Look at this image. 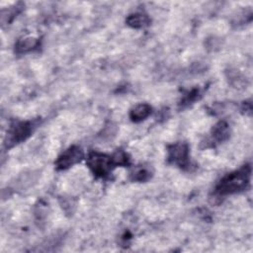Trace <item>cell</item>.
Returning <instances> with one entry per match:
<instances>
[{
  "instance_id": "9",
  "label": "cell",
  "mask_w": 253,
  "mask_h": 253,
  "mask_svg": "<svg viewBox=\"0 0 253 253\" xmlns=\"http://www.w3.org/2000/svg\"><path fill=\"white\" fill-rule=\"evenodd\" d=\"M126 22L132 28L141 29L149 24V18L147 17V15L142 14V13H135V14L130 15L127 18Z\"/></svg>"
},
{
  "instance_id": "5",
  "label": "cell",
  "mask_w": 253,
  "mask_h": 253,
  "mask_svg": "<svg viewBox=\"0 0 253 253\" xmlns=\"http://www.w3.org/2000/svg\"><path fill=\"white\" fill-rule=\"evenodd\" d=\"M168 161L182 168L189 165V145L186 142H176L167 148Z\"/></svg>"
},
{
  "instance_id": "10",
  "label": "cell",
  "mask_w": 253,
  "mask_h": 253,
  "mask_svg": "<svg viewBox=\"0 0 253 253\" xmlns=\"http://www.w3.org/2000/svg\"><path fill=\"white\" fill-rule=\"evenodd\" d=\"M151 176V172L148 168L144 166H139L133 170L131 173V178L133 181H138V182H144L147 181Z\"/></svg>"
},
{
  "instance_id": "6",
  "label": "cell",
  "mask_w": 253,
  "mask_h": 253,
  "mask_svg": "<svg viewBox=\"0 0 253 253\" xmlns=\"http://www.w3.org/2000/svg\"><path fill=\"white\" fill-rule=\"evenodd\" d=\"M212 137L213 140L217 142H223L229 138V127L228 125L222 121L215 125L212 130Z\"/></svg>"
},
{
  "instance_id": "3",
  "label": "cell",
  "mask_w": 253,
  "mask_h": 253,
  "mask_svg": "<svg viewBox=\"0 0 253 253\" xmlns=\"http://www.w3.org/2000/svg\"><path fill=\"white\" fill-rule=\"evenodd\" d=\"M33 132V124L31 122H17L12 125L7 133L6 145L11 147L23 141L27 140Z\"/></svg>"
},
{
  "instance_id": "1",
  "label": "cell",
  "mask_w": 253,
  "mask_h": 253,
  "mask_svg": "<svg viewBox=\"0 0 253 253\" xmlns=\"http://www.w3.org/2000/svg\"><path fill=\"white\" fill-rule=\"evenodd\" d=\"M251 166L244 165L240 169L225 176L216 187V194L220 196L231 195L241 192L249 185Z\"/></svg>"
},
{
  "instance_id": "2",
  "label": "cell",
  "mask_w": 253,
  "mask_h": 253,
  "mask_svg": "<svg viewBox=\"0 0 253 253\" xmlns=\"http://www.w3.org/2000/svg\"><path fill=\"white\" fill-rule=\"evenodd\" d=\"M86 163L92 173L96 177L101 178L108 176L113 170V168L116 167L113 156L96 151L90 152L88 154L86 158Z\"/></svg>"
},
{
  "instance_id": "7",
  "label": "cell",
  "mask_w": 253,
  "mask_h": 253,
  "mask_svg": "<svg viewBox=\"0 0 253 253\" xmlns=\"http://www.w3.org/2000/svg\"><path fill=\"white\" fill-rule=\"evenodd\" d=\"M151 113V107L148 104H139L132 109L130 118L133 122H141L146 119Z\"/></svg>"
},
{
  "instance_id": "4",
  "label": "cell",
  "mask_w": 253,
  "mask_h": 253,
  "mask_svg": "<svg viewBox=\"0 0 253 253\" xmlns=\"http://www.w3.org/2000/svg\"><path fill=\"white\" fill-rule=\"evenodd\" d=\"M84 153L81 147L77 145H72L66 150H64L56 159V167L58 170H65L74 164L81 161Z\"/></svg>"
},
{
  "instance_id": "11",
  "label": "cell",
  "mask_w": 253,
  "mask_h": 253,
  "mask_svg": "<svg viewBox=\"0 0 253 253\" xmlns=\"http://www.w3.org/2000/svg\"><path fill=\"white\" fill-rule=\"evenodd\" d=\"M113 159H114V162L117 165H121V166H125V165H128L130 163V158L128 157V155L122 151V150H118L114 155H113Z\"/></svg>"
},
{
  "instance_id": "8",
  "label": "cell",
  "mask_w": 253,
  "mask_h": 253,
  "mask_svg": "<svg viewBox=\"0 0 253 253\" xmlns=\"http://www.w3.org/2000/svg\"><path fill=\"white\" fill-rule=\"evenodd\" d=\"M39 46V40L35 38H25L19 40L15 45V52L17 54H26L36 50Z\"/></svg>"
}]
</instances>
